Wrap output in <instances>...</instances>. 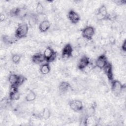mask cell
Here are the masks:
<instances>
[{"label":"cell","instance_id":"14","mask_svg":"<svg viewBox=\"0 0 126 126\" xmlns=\"http://www.w3.org/2000/svg\"><path fill=\"white\" fill-rule=\"evenodd\" d=\"M32 61L35 64H39L45 61L43 54L40 53H37L33 54L32 57Z\"/></svg>","mask_w":126,"mask_h":126},{"label":"cell","instance_id":"16","mask_svg":"<svg viewBox=\"0 0 126 126\" xmlns=\"http://www.w3.org/2000/svg\"><path fill=\"white\" fill-rule=\"evenodd\" d=\"M98 15H100L103 17H105L107 19V20L110 19V17H109V15L107 11V9L106 6L104 5V4H102L101 5L98 9L97 11V13Z\"/></svg>","mask_w":126,"mask_h":126},{"label":"cell","instance_id":"7","mask_svg":"<svg viewBox=\"0 0 126 126\" xmlns=\"http://www.w3.org/2000/svg\"><path fill=\"white\" fill-rule=\"evenodd\" d=\"M73 49L70 43L66 44L62 51V57L64 59L70 58L73 56Z\"/></svg>","mask_w":126,"mask_h":126},{"label":"cell","instance_id":"1","mask_svg":"<svg viewBox=\"0 0 126 126\" xmlns=\"http://www.w3.org/2000/svg\"><path fill=\"white\" fill-rule=\"evenodd\" d=\"M29 29V26L26 23H22L19 25L15 30L14 36L17 39L26 37L28 34Z\"/></svg>","mask_w":126,"mask_h":126},{"label":"cell","instance_id":"25","mask_svg":"<svg viewBox=\"0 0 126 126\" xmlns=\"http://www.w3.org/2000/svg\"><path fill=\"white\" fill-rule=\"evenodd\" d=\"M121 50L124 52H126V40H124L122 45H121Z\"/></svg>","mask_w":126,"mask_h":126},{"label":"cell","instance_id":"10","mask_svg":"<svg viewBox=\"0 0 126 126\" xmlns=\"http://www.w3.org/2000/svg\"><path fill=\"white\" fill-rule=\"evenodd\" d=\"M91 64L90 58L86 56H83L79 60L77 64V68L80 70H84Z\"/></svg>","mask_w":126,"mask_h":126},{"label":"cell","instance_id":"20","mask_svg":"<svg viewBox=\"0 0 126 126\" xmlns=\"http://www.w3.org/2000/svg\"><path fill=\"white\" fill-rule=\"evenodd\" d=\"M22 13V9L20 7H16L12 9L10 12L9 14L12 17H18L21 15Z\"/></svg>","mask_w":126,"mask_h":126},{"label":"cell","instance_id":"17","mask_svg":"<svg viewBox=\"0 0 126 126\" xmlns=\"http://www.w3.org/2000/svg\"><path fill=\"white\" fill-rule=\"evenodd\" d=\"M70 87L71 86L69 83L67 81H62L59 84L58 86V89L61 93H64L66 92Z\"/></svg>","mask_w":126,"mask_h":126},{"label":"cell","instance_id":"5","mask_svg":"<svg viewBox=\"0 0 126 126\" xmlns=\"http://www.w3.org/2000/svg\"><path fill=\"white\" fill-rule=\"evenodd\" d=\"M111 91L112 93L116 96H118L122 93L124 86L118 80H113L111 82Z\"/></svg>","mask_w":126,"mask_h":126},{"label":"cell","instance_id":"6","mask_svg":"<svg viewBox=\"0 0 126 126\" xmlns=\"http://www.w3.org/2000/svg\"><path fill=\"white\" fill-rule=\"evenodd\" d=\"M68 105L71 110L76 112L82 111L84 108L83 102L78 99H74L69 101Z\"/></svg>","mask_w":126,"mask_h":126},{"label":"cell","instance_id":"24","mask_svg":"<svg viewBox=\"0 0 126 126\" xmlns=\"http://www.w3.org/2000/svg\"><path fill=\"white\" fill-rule=\"evenodd\" d=\"M21 55L18 54H15L13 55L12 56V61L14 63L17 64L20 63L21 59Z\"/></svg>","mask_w":126,"mask_h":126},{"label":"cell","instance_id":"22","mask_svg":"<svg viewBox=\"0 0 126 126\" xmlns=\"http://www.w3.org/2000/svg\"><path fill=\"white\" fill-rule=\"evenodd\" d=\"M44 10V6L40 2L38 1L36 3V7H35V12L36 14L37 15H41L43 14Z\"/></svg>","mask_w":126,"mask_h":126},{"label":"cell","instance_id":"4","mask_svg":"<svg viewBox=\"0 0 126 126\" xmlns=\"http://www.w3.org/2000/svg\"><path fill=\"white\" fill-rule=\"evenodd\" d=\"M95 34V29L91 26L85 27L82 31L81 35L82 37L86 40H91L93 39Z\"/></svg>","mask_w":126,"mask_h":126},{"label":"cell","instance_id":"11","mask_svg":"<svg viewBox=\"0 0 126 126\" xmlns=\"http://www.w3.org/2000/svg\"><path fill=\"white\" fill-rule=\"evenodd\" d=\"M67 17L69 21L73 24H77L80 20V17L79 14L72 9L68 11Z\"/></svg>","mask_w":126,"mask_h":126},{"label":"cell","instance_id":"23","mask_svg":"<svg viewBox=\"0 0 126 126\" xmlns=\"http://www.w3.org/2000/svg\"><path fill=\"white\" fill-rule=\"evenodd\" d=\"M38 18L36 14H32L30 17L29 19V24L31 26H33V25H35L38 22Z\"/></svg>","mask_w":126,"mask_h":126},{"label":"cell","instance_id":"3","mask_svg":"<svg viewBox=\"0 0 126 126\" xmlns=\"http://www.w3.org/2000/svg\"><path fill=\"white\" fill-rule=\"evenodd\" d=\"M43 54L45 61L49 63L54 62L56 60L57 55V52L50 47H46Z\"/></svg>","mask_w":126,"mask_h":126},{"label":"cell","instance_id":"2","mask_svg":"<svg viewBox=\"0 0 126 126\" xmlns=\"http://www.w3.org/2000/svg\"><path fill=\"white\" fill-rule=\"evenodd\" d=\"M8 81L11 85L19 87L26 80V78L21 75L11 73L8 77Z\"/></svg>","mask_w":126,"mask_h":126},{"label":"cell","instance_id":"26","mask_svg":"<svg viewBox=\"0 0 126 126\" xmlns=\"http://www.w3.org/2000/svg\"><path fill=\"white\" fill-rule=\"evenodd\" d=\"M0 22H2L3 21H4L5 20V15H4V14L3 13H1L0 14Z\"/></svg>","mask_w":126,"mask_h":126},{"label":"cell","instance_id":"12","mask_svg":"<svg viewBox=\"0 0 126 126\" xmlns=\"http://www.w3.org/2000/svg\"><path fill=\"white\" fill-rule=\"evenodd\" d=\"M106 75L107 78L110 82L114 80V74L113 72V66L112 64L108 62L106 65L102 69Z\"/></svg>","mask_w":126,"mask_h":126},{"label":"cell","instance_id":"21","mask_svg":"<svg viewBox=\"0 0 126 126\" xmlns=\"http://www.w3.org/2000/svg\"><path fill=\"white\" fill-rule=\"evenodd\" d=\"M50 110L48 108H45L43 109L41 113V117L44 120H47L49 119L51 116Z\"/></svg>","mask_w":126,"mask_h":126},{"label":"cell","instance_id":"19","mask_svg":"<svg viewBox=\"0 0 126 126\" xmlns=\"http://www.w3.org/2000/svg\"><path fill=\"white\" fill-rule=\"evenodd\" d=\"M36 98V94L32 90H30L29 92L25 96V100L28 102H31L34 101Z\"/></svg>","mask_w":126,"mask_h":126},{"label":"cell","instance_id":"8","mask_svg":"<svg viewBox=\"0 0 126 126\" xmlns=\"http://www.w3.org/2000/svg\"><path fill=\"white\" fill-rule=\"evenodd\" d=\"M108 63V61L106 56L105 54H101L96 59L95 61V65L98 68L102 70L106 65Z\"/></svg>","mask_w":126,"mask_h":126},{"label":"cell","instance_id":"9","mask_svg":"<svg viewBox=\"0 0 126 126\" xmlns=\"http://www.w3.org/2000/svg\"><path fill=\"white\" fill-rule=\"evenodd\" d=\"M19 87L11 85L9 92L8 98L11 101L18 100L20 98V94L18 90Z\"/></svg>","mask_w":126,"mask_h":126},{"label":"cell","instance_id":"13","mask_svg":"<svg viewBox=\"0 0 126 126\" xmlns=\"http://www.w3.org/2000/svg\"><path fill=\"white\" fill-rule=\"evenodd\" d=\"M51 27V23L50 21L47 20H43L41 21L39 24L38 29L41 32H47Z\"/></svg>","mask_w":126,"mask_h":126},{"label":"cell","instance_id":"15","mask_svg":"<svg viewBox=\"0 0 126 126\" xmlns=\"http://www.w3.org/2000/svg\"><path fill=\"white\" fill-rule=\"evenodd\" d=\"M2 42L6 45H11L15 43L18 40L15 36L13 37L8 35H3L1 37Z\"/></svg>","mask_w":126,"mask_h":126},{"label":"cell","instance_id":"18","mask_svg":"<svg viewBox=\"0 0 126 126\" xmlns=\"http://www.w3.org/2000/svg\"><path fill=\"white\" fill-rule=\"evenodd\" d=\"M51 70V67L49 63H42L40 66L39 71L42 74L46 75L48 74Z\"/></svg>","mask_w":126,"mask_h":126}]
</instances>
